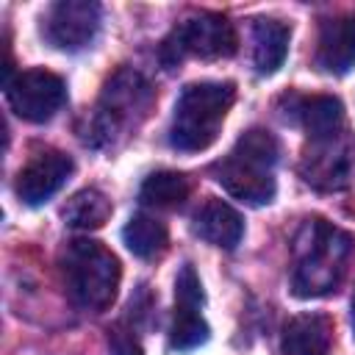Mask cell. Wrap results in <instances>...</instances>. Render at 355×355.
<instances>
[{"instance_id":"6","label":"cell","mask_w":355,"mask_h":355,"mask_svg":"<svg viewBox=\"0 0 355 355\" xmlns=\"http://www.w3.org/2000/svg\"><path fill=\"white\" fill-rule=\"evenodd\" d=\"M150 86L139 72L130 69H119L103 92L100 100V114H97V136L111 139L114 133L125 130V128H136V122L147 114L150 108Z\"/></svg>"},{"instance_id":"13","label":"cell","mask_w":355,"mask_h":355,"mask_svg":"<svg viewBox=\"0 0 355 355\" xmlns=\"http://www.w3.org/2000/svg\"><path fill=\"white\" fill-rule=\"evenodd\" d=\"M333 338V322L324 313H300L283 327L286 355H327Z\"/></svg>"},{"instance_id":"21","label":"cell","mask_w":355,"mask_h":355,"mask_svg":"<svg viewBox=\"0 0 355 355\" xmlns=\"http://www.w3.org/2000/svg\"><path fill=\"white\" fill-rule=\"evenodd\" d=\"M111 352L114 355H141V347H139V341L130 333L114 330L111 333Z\"/></svg>"},{"instance_id":"7","label":"cell","mask_w":355,"mask_h":355,"mask_svg":"<svg viewBox=\"0 0 355 355\" xmlns=\"http://www.w3.org/2000/svg\"><path fill=\"white\" fill-rule=\"evenodd\" d=\"M236 28L222 14H200L186 19L172 39L164 42V55L172 53L169 64H178L183 55H200V58H227L236 53Z\"/></svg>"},{"instance_id":"19","label":"cell","mask_w":355,"mask_h":355,"mask_svg":"<svg viewBox=\"0 0 355 355\" xmlns=\"http://www.w3.org/2000/svg\"><path fill=\"white\" fill-rule=\"evenodd\" d=\"M300 114H302V125H305L308 136L333 133V130L347 128L344 105H341V100H336V97H330V94H319V97L305 100Z\"/></svg>"},{"instance_id":"11","label":"cell","mask_w":355,"mask_h":355,"mask_svg":"<svg viewBox=\"0 0 355 355\" xmlns=\"http://www.w3.org/2000/svg\"><path fill=\"white\" fill-rule=\"evenodd\" d=\"M316 67L327 75H347L355 67V14H338L322 22Z\"/></svg>"},{"instance_id":"1","label":"cell","mask_w":355,"mask_h":355,"mask_svg":"<svg viewBox=\"0 0 355 355\" xmlns=\"http://www.w3.org/2000/svg\"><path fill=\"white\" fill-rule=\"evenodd\" d=\"M352 255V239L324 219H308L294 241L291 286L297 297H322L336 291Z\"/></svg>"},{"instance_id":"20","label":"cell","mask_w":355,"mask_h":355,"mask_svg":"<svg viewBox=\"0 0 355 355\" xmlns=\"http://www.w3.org/2000/svg\"><path fill=\"white\" fill-rule=\"evenodd\" d=\"M175 300L183 308H202L205 294H202V283H200V277H197V272H194L191 263H186L180 269L178 280H175Z\"/></svg>"},{"instance_id":"15","label":"cell","mask_w":355,"mask_h":355,"mask_svg":"<svg viewBox=\"0 0 355 355\" xmlns=\"http://www.w3.org/2000/svg\"><path fill=\"white\" fill-rule=\"evenodd\" d=\"M189 194H191L189 178L175 169H161V172L147 175L139 189L141 202L150 208H178L189 200Z\"/></svg>"},{"instance_id":"3","label":"cell","mask_w":355,"mask_h":355,"mask_svg":"<svg viewBox=\"0 0 355 355\" xmlns=\"http://www.w3.org/2000/svg\"><path fill=\"white\" fill-rule=\"evenodd\" d=\"M233 100H236L233 83H219V80L189 83L175 103L169 144L180 153L208 150L216 141Z\"/></svg>"},{"instance_id":"8","label":"cell","mask_w":355,"mask_h":355,"mask_svg":"<svg viewBox=\"0 0 355 355\" xmlns=\"http://www.w3.org/2000/svg\"><path fill=\"white\" fill-rule=\"evenodd\" d=\"M6 97L11 111L25 122H47L61 111L67 86L50 69H25L6 80Z\"/></svg>"},{"instance_id":"9","label":"cell","mask_w":355,"mask_h":355,"mask_svg":"<svg viewBox=\"0 0 355 355\" xmlns=\"http://www.w3.org/2000/svg\"><path fill=\"white\" fill-rule=\"evenodd\" d=\"M103 11L92 0H61L44 17V39L67 53L89 47L100 33Z\"/></svg>"},{"instance_id":"17","label":"cell","mask_w":355,"mask_h":355,"mask_svg":"<svg viewBox=\"0 0 355 355\" xmlns=\"http://www.w3.org/2000/svg\"><path fill=\"white\" fill-rule=\"evenodd\" d=\"M122 239L128 244V250L141 258V261H150L155 255L164 252L166 247V225L158 222L155 216L150 214H136L128 219V225L122 227Z\"/></svg>"},{"instance_id":"10","label":"cell","mask_w":355,"mask_h":355,"mask_svg":"<svg viewBox=\"0 0 355 355\" xmlns=\"http://www.w3.org/2000/svg\"><path fill=\"white\" fill-rule=\"evenodd\" d=\"M72 158L58 150L36 153L17 175V197L25 205H42L47 202L72 175Z\"/></svg>"},{"instance_id":"5","label":"cell","mask_w":355,"mask_h":355,"mask_svg":"<svg viewBox=\"0 0 355 355\" xmlns=\"http://www.w3.org/2000/svg\"><path fill=\"white\" fill-rule=\"evenodd\" d=\"M300 172L305 183L322 191H338L352 183L355 175V139L349 128L308 136Z\"/></svg>"},{"instance_id":"16","label":"cell","mask_w":355,"mask_h":355,"mask_svg":"<svg viewBox=\"0 0 355 355\" xmlns=\"http://www.w3.org/2000/svg\"><path fill=\"white\" fill-rule=\"evenodd\" d=\"M111 200L100 189H80L72 194L64 205V222L78 230H94L103 227L111 216Z\"/></svg>"},{"instance_id":"18","label":"cell","mask_w":355,"mask_h":355,"mask_svg":"<svg viewBox=\"0 0 355 355\" xmlns=\"http://www.w3.org/2000/svg\"><path fill=\"white\" fill-rule=\"evenodd\" d=\"M211 330L208 322L202 319L200 308H183L175 305V316H172V327H169V344L178 352H191L197 347H202L208 341Z\"/></svg>"},{"instance_id":"14","label":"cell","mask_w":355,"mask_h":355,"mask_svg":"<svg viewBox=\"0 0 355 355\" xmlns=\"http://www.w3.org/2000/svg\"><path fill=\"white\" fill-rule=\"evenodd\" d=\"M288 28L277 19L261 17L252 25V64L258 75H275L288 53Z\"/></svg>"},{"instance_id":"22","label":"cell","mask_w":355,"mask_h":355,"mask_svg":"<svg viewBox=\"0 0 355 355\" xmlns=\"http://www.w3.org/2000/svg\"><path fill=\"white\" fill-rule=\"evenodd\" d=\"M352 336H355V294H352Z\"/></svg>"},{"instance_id":"2","label":"cell","mask_w":355,"mask_h":355,"mask_svg":"<svg viewBox=\"0 0 355 355\" xmlns=\"http://www.w3.org/2000/svg\"><path fill=\"white\" fill-rule=\"evenodd\" d=\"M280 144L277 139L263 128H250L241 133L233 144V150L214 166L216 183L236 200L247 205H266L275 200Z\"/></svg>"},{"instance_id":"4","label":"cell","mask_w":355,"mask_h":355,"mask_svg":"<svg viewBox=\"0 0 355 355\" xmlns=\"http://www.w3.org/2000/svg\"><path fill=\"white\" fill-rule=\"evenodd\" d=\"M119 258L92 239H75L64 250V280L69 297L89 311H105L119 288Z\"/></svg>"},{"instance_id":"12","label":"cell","mask_w":355,"mask_h":355,"mask_svg":"<svg viewBox=\"0 0 355 355\" xmlns=\"http://www.w3.org/2000/svg\"><path fill=\"white\" fill-rule=\"evenodd\" d=\"M191 227L202 241H208L214 247H222V250H233L244 236L241 214L230 202L216 200V197H208L197 208Z\"/></svg>"}]
</instances>
